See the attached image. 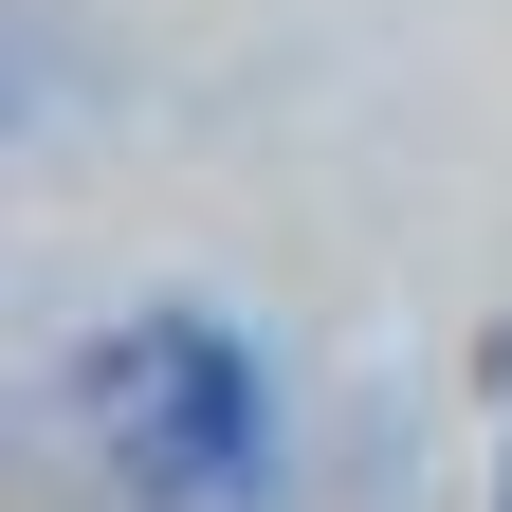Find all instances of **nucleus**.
<instances>
[{
  "label": "nucleus",
  "instance_id": "obj_1",
  "mask_svg": "<svg viewBox=\"0 0 512 512\" xmlns=\"http://www.w3.org/2000/svg\"><path fill=\"white\" fill-rule=\"evenodd\" d=\"M92 421H110V458L147 476L165 512H238V494H256V366L202 330V311L110 330V348H92Z\"/></svg>",
  "mask_w": 512,
  "mask_h": 512
},
{
  "label": "nucleus",
  "instance_id": "obj_2",
  "mask_svg": "<svg viewBox=\"0 0 512 512\" xmlns=\"http://www.w3.org/2000/svg\"><path fill=\"white\" fill-rule=\"evenodd\" d=\"M494 494H512V348H494Z\"/></svg>",
  "mask_w": 512,
  "mask_h": 512
}]
</instances>
